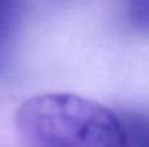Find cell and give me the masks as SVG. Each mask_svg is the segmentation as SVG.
Instances as JSON below:
<instances>
[{
	"instance_id": "6da1fadb",
	"label": "cell",
	"mask_w": 149,
	"mask_h": 147,
	"mask_svg": "<svg viewBox=\"0 0 149 147\" xmlns=\"http://www.w3.org/2000/svg\"><path fill=\"white\" fill-rule=\"evenodd\" d=\"M15 121L28 147H127L119 115L75 94L33 95L20 104Z\"/></svg>"
},
{
	"instance_id": "7a4b0ae2",
	"label": "cell",
	"mask_w": 149,
	"mask_h": 147,
	"mask_svg": "<svg viewBox=\"0 0 149 147\" xmlns=\"http://www.w3.org/2000/svg\"><path fill=\"white\" fill-rule=\"evenodd\" d=\"M119 118L127 147H149V110H127Z\"/></svg>"
},
{
	"instance_id": "3957f363",
	"label": "cell",
	"mask_w": 149,
	"mask_h": 147,
	"mask_svg": "<svg viewBox=\"0 0 149 147\" xmlns=\"http://www.w3.org/2000/svg\"><path fill=\"white\" fill-rule=\"evenodd\" d=\"M20 19V4L0 0V63L7 56L13 43Z\"/></svg>"
},
{
	"instance_id": "277c9868",
	"label": "cell",
	"mask_w": 149,
	"mask_h": 147,
	"mask_svg": "<svg viewBox=\"0 0 149 147\" xmlns=\"http://www.w3.org/2000/svg\"><path fill=\"white\" fill-rule=\"evenodd\" d=\"M126 20L132 29L149 33V0H136L126 4Z\"/></svg>"
}]
</instances>
